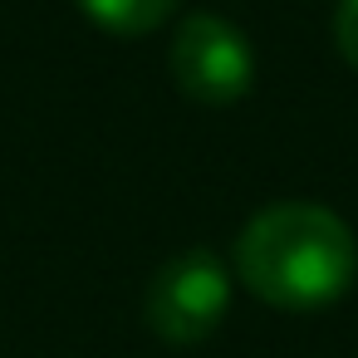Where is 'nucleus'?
<instances>
[{"label": "nucleus", "mask_w": 358, "mask_h": 358, "mask_svg": "<svg viewBox=\"0 0 358 358\" xmlns=\"http://www.w3.org/2000/svg\"><path fill=\"white\" fill-rule=\"evenodd\" d=\"M236 275L275 309H324L348 294L358 275V241L348 221L319 201H275L236 236Z\"/></svg>", "instance_id": "nucleus-1"}, {"label": "nucleus", "mask_w": 358, "mask_h": 358, "mask_svg": "<svg viewBox=\"0 0 358 358\" xmlns=\"http://www.w3.org/2000/svg\"><path fill=\"white\" fill-rule=\"evenodd\" d=\"M226 309H231V270L211 250H182V255H172L152 275L148 299H143L148 329L157 338L177 343V348L206 343L221 329Z\"/></svg>", "instance_id": "nucleus-2"}, {"label": "nucleus", "mask_w": 358, "mask_h": 358, "mask_svg": "<svg viewBox=\"0 0 358 358\" xmlns=\"http://www.w3.org/2000/svg\"><path fill=\"white\" fill-rule=\"evenodd\" d=\"M167 64H172L177 89L201 108H231L255 84L250 40L221 15H187L172 40Z\"/></svg>", "instance_id": "nucleus-3"}, {"label": "nucleus", "mask_w": 358, "mask_h": 358, "mask_svg": "<svg viewBox=\"0 0 358 358\" xmlns=\"http://www.w3.org/2000/svg\"><path fill=\"white\" fill-rule=\"evenodd\" d=\"M74 6H79L103 35L143 40V35H152L157 25H167V15L177 10V0H74Z\"/></svg>", "instance_id": "nucleus-4"}, {"label": "nucleus", "mask_w": 358, "mask_h": 358, "mask_svg": "<svg viewBox=\"0 0 358 358\" xmlns=\"http://www.w3.org/2000/svg\"><path fill=\"white\" fill-rule=\"evenodd\" d=\"M334 45H338L343 64L358 69V0H338V10H334Z\"/></svg>", "instance_id": "nucleus-5"}]
</instances>
